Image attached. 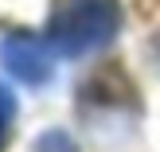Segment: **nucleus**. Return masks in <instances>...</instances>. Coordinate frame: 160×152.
I'll return each mask as SVG.
<instances>
[{
    "instance_id": "obj_1",
    "label": "nucleus",
    "mask_w": 160,
    "mask_h": 152,
    "mask_svg": "<svg viewBox=\"0 0 160 152\" xmlns=\"http://www.w3.org/2000/svg\"><path fill=\"white\" fill-rule=\"evenodd\" d=\"M117 20L113 0H62L47 23V35L62 55H86L113 39Z\"/></svg>"
},
{
    "instance_id": "obj_2",
    "label": "nucleus",
    "mask_w": 160,
    "mask_h": 152,
    "mask_svg": "<svg viewBox=\"0 0 160 152\" xmlns=\"http://www.w3.org/2000/svg\"><path fill=\"white\" fill-rule=\"evenodd\" d=\"M0 62H4L20 82H28V86H43L47 78H51V70H55L47 43H39V39H31V35L4 39V43H0Z\"/></svg>"
},
{
    "instance_id": "obj_3",
    "label": "nucleus",
    "mask_w": 160,
    "mask_h": 152,
    "mask_svg": "<svg viewBox=\"0 0 160 152\" xmlns=\"http://www.w3.org/2000/svg\"><path fill=\"white\" fill-rule=\"evenodd\" d=\"M4 129H8V121H4V117H0V140H4Z\"/></svg>"
}]
</instances>
